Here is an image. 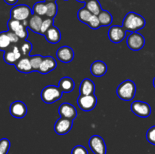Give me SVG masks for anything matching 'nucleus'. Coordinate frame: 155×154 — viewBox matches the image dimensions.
Segmentation results:
<instances>
[{
    "label": "nucleus",
    "instance_id": "1",
    "mask_svg": "<svg viewBox=\"0 0 155 154\" xmlns=\"http://www.w3.org/2000/svg\"><path fill=\"white\" fill-rule=\"evenodd\" d=\"M145 24L146 21L145 18L142 15L133 11L127 13L123 21V27L126 31L131 33L141 30L145 27Z\"/></svg>",
    "mask_w": 155,
    "mask_h": 154
},
{
    "label": "nucleus",
    "instance_id": "2",
    "mask_svg": "<svg viewBox=\"0 0 155 154\" xmlns=\"http://www.w3.org/2000/svg\"><path fill=\"white\" fill-rule=\"evenodd\" d=\"M136 92V86L133 81L127 79L118 85L117 88V95L123 101H129L135 98Z\"/></svg>",
    "mask_w": 155,
    "mask_h": 154
},
{
    "label": "nucleus",
    "instance_id": "3",
    "mask_svg": "<svg viewBox=\"0 0 155 154\" xmlns=\"http://www.w3.org/2000/svg\"><path fill=\"white\" fill-rule=\"evenodd\" d=\"M7 26L9 31L15 33L20 39L25 41L28 37V31L27 29V27H28V20L21 22L18 20L10 18L7 23Z\"/></svg>",
    "mask_w": 155,
    "mask_h": 154
},
{
    "label": "nucleus",
    "instance_id": "4",
    "mask_svg": "<svg viewBox=\"0 0 155 154\" xmlns=\"http://www.w3.org/2000/svg\"><path fill=\"white\" fill-rule=\"evenodd\" d=\"M63 92L58 86H45L41 91V98L45 104H53L62 98Z\"/></svg>",
    "mask_w": 155,
    "mask_h": 154
},
{
    "label": "nucleus",
    "instance_id": "5",
    "mask_svg": "<svg viewBox=\"0 0 155 154\" xmlns=\"http://www.w3.org/2000/svg\"><path fill=\"white\" fill-rule=\"evenodd\" d=\"M33 14V11L27 5H18L12 8L10 11L11 18L23 21H27Z\"/></svg>",
    "mask_w": 155,
    "mask_h": 154
},
{
    "label": "nucleus",
    "instance_id": "6",
    "mask_svg": "<svg viewBox=\"0 0 155 154\" xmlns=\"http://www.w3.org/2000/svg\"><path fill=\"white\" fill-rule=\"evenodd\" d=\"M130 109L135 115L142 118L148 117L151 113V106L144 101H133L130 106Z\"/></svg>",
    "mask_w": 155,
    "mask_h": 154
},
{
    "label": "nucleus",
    "instance_id": "7",
    "mask_svg": "<svg viewBox=\"0 0 155 154\" xmlns=\"http://www.w3.org/2000/svg\"><path fill=\"white\" fill-rule=\"evenodd\" d=\"M127 46L133 51H139L145 46V39L138 32L131 33L127 39Z\"/></svg>",
    "mask_w": 155,
    "mask_h": 154
},
{
    "label": "nucleus",
    "instance_id": "8",
    "mask_svg": "<svg viewBox=\"0 0 155 154\" xmlns=\"http://www.w3.org/2000/svg\"><path fill=\"white\" fill-rule=\"evenodd\" d=\"M77 104L83 111H91L97 105V98L95 94L89 95H80L77 98Z\"/></svg>",
    "mask_w": 155,
    "mask_h": 154
},
{
    "label": "nucleus",
    "instance_id": "9",
    "mask_svg": "<svg viewBox=\"0 0 155 154\" xmlns=\"http://www.w3.org/2000/svg\"><path fill=\"white\" fill-rule=\"evenodd\" d=\"M89 146L94 154H106L107 147L104 139L99 135H93L89 138Z\"/></svg>",
    "mask_w": 155,
    "mask_h": 154
},
{
    "label": "nucleus",
    "instance_id": "10",
    "mask_svg": "<svg viewBox=\"0 0 155 154\" xmlns=\"http://www.w3.org/2000/svg\"><path fill=\"white\" fill-rule=\"evenodd\" d=\"M4 52L3 59L5 62L9 65H15L22 57L20 48L16 45L10 47Z\"/></svg>",
    "mask_w": 155,
    "mask_h": 154
},
{
    "label": "nucleus",
    "instance_id": "11",
    "mask_svg": "<svg viewBox=\"0 0 155 154\" xmlns=\"http://www.w3.org/2000/svg\"><path fill=\"white\" fill-rule=\"evenodd\" d=\"M126 30L123 26L114 25L110 27L108 30V38L113 43H120L126 37Z\"/></svg>",
    "mask_w": 155,
    "mask_h": 154
},
{
    "label": "nucleus",
    "instance_id": "12",
    "mask_svg": "<svg viewBox=\"0 0 155 154\" xmlns=\"http://www.w3.org/2000/svg\"><path fill=\"white\" fill-rule=\"evenodd\" d=\"M9 111L13 117L17 119H22L27 115V107L22 101H16L10 105Z\"/></svg>",
    "mask_w": 155,
    "mask_h": 154
},
{
    "label": "nucleus",
    "instance_id": "13",
    "mask_svg": "<svg viewBox=\"0 0 155 154\" xmlns=\"http://www.w3.org/2000/svg\"><path fill=\"white\" fill-rule=\"evenodd\" d=\"M72 127L73 120L61 117L54 124V131L59 135H64L71 131Z\"/></svg>",
    "mask_w": 155,
    "mask_h": 154
},
{
    "label": "nucleus",
    "instance_id": "14",
    "mask_svg": "<svg viewBox=\"0 0 155 154\" xmlns=\"http://www.w3.org/2000/svg\"><path fill=\"white\" fill-rule=\"evenodd\" d=\"M58 114L61 117L66 118V119L74 120L77 116V109L74 105L69 103H63L61 104L58 108Z\"/></svg>",
    "mask_w": 155,
    "mask_h": 154
},
{
    "label": "nucleus",
    "instance_id": "15",
    "mask_svg": "<svg viewBox=\"0 0 155 154\" xmlns=\"http://www.w3.org/2000/svg\"><path fill=\"white\" fill-rule=\"evenodd\" d=\"M56 56L57 58L62 63H70L74 58V51L71 47L64 45L57 50Z\"/></svg>",
    "mask_w": 155,
    "mask_h": 154
},
{
    "label": "nucleus",
    "instance_id": "16",
    "mask_svg": "<svg viewBox=\"0 0 155 154\" xmlns=\"http://www.w3.org/2000/svg\"><path fill=\"white\" fill-rule=\"evenodd\" d=\"M56 66H57V62L55 59H54V57L51 56H46L44 57L38 72L42 74H47L54 70Z\"/></svg>",
    "mask_w": 155,
    "mask_h": 154
},
{
    "label": "nucleus",
    "instance_id": "17",
    "mask_svg": "<svg viewBox=\"0 0 155 154\" xmlns=\"http://www.w3.org/2000/svg\"><path fill=\"white\" fill-rule=\"evenodd\" d=\"M44 36L46 39L47 42L51 44H57L61 39V33L60 30L55 26H51L46 33H45Z\"/></svg>",
    "mask_w": 155,
    "mask_h": 154
},
{
    "label": "nucleus",
    "instance_id": "18",
    "mask_svg": "<svg viewBox=\"0 0 155 154\" xmlns=\"http://www.w3.org/2000/svg\"><path fill=\"white\" fill-rule=\"evenodd\" d=\"M107 66L104 62L101 60H95L90 66V72L94 76L101 77L107 72Z\"/></svg>",
    "mask_w": 155,
    "mask_h": 154
},
{
    "label": "nucleus",
    "instance_id": "19",
    "mask_svg": "<svg viewBox=\"0 0 155 154\" xmlns=\"http://www.w3.org/2000/svg\"><path fill=\"white\" fill-rule=\"evenodd\" d=\"M15 68L19 72L23 73H30L33 72V68H32L31 63H30V57H23L17 62L15 64Z\"/></svg>",
    "mask_w": 155,
    "mask_h": 154
},
{
    "label": "nucleus",
    "instance_id": "20",
    "mask_svg": "<svg viewBox=\"0 0 155 154\" xmlns=\"http://www.w3.org/2000/svg\"><path fill=\"white\" fill-rule=\"evenodd\" d=\"M95 85L93 81L89 79H84L80 83V95H89L95 93Z\"/></svg>",
    "mask_w": 155,
    "mask_h": 154
},
{
    "label": "nucleus",
    "instance_id": "21",
    "mask_svg": "<svg viewBox=\"0 0 155 154\" xmlns=\"http://www.w3.org/2000/svg\"><path fill=\"white\" fill-rule=\"evenodd\" d=\"M42 22H43V20L42 19V17L33 14L28 19V27L33 33L39 34Z\"/></svg>",
    "mask_w": 155,
    "mask_h": 154
},
{
    "label": "nucleus",
    "instance_id": "22",
    "mask_svg": "<svg viewBox=\"0 0 155 154\" xmlns=\"http://www.w3.org/2000/svg\"><path fill=\"white\" fill-rule=\"evenodd\" d=\"M58 87L60 88L62 92L64 93H70L75 88V82L74 79L68 76L62 77L58 83Z\"/></svg>",
    "mask_w": 155,
    "mask_h": 154
},
{
    "label": "nucleus",
    "instance_id": "23",
    "mask_svg": "<svg viewBox=\"0 0 155 154\" xmlns=\"http://www.w3.org/2000/svg\"><path fill=\"white\" fill-rule=\"evenodd\" d=\"M85 7L95 15H98L100 12L102 11L101 6L98 0H87L85 3Z\"/></svg>",
    "mask_w": 155,
    "mask_h": 154
},
{
    "label": "nucleus",
    "instance_id": "24",
    "mask_svg": "<svg viewBox=\"0 0 155 154\" xmlns=\"http://www.w3.org/2000/svg\"><path fill=\"white\" fill-rule=\"evenodd\" d=\"M98 17L100 23H101V25L103 27H107V26L110 25L112 21H113V17L108 11L102 9V11L98 15Z\"/></svg>",
    "mask_w": 155,
    "mask_h": 154
},
{
    "label": "nucleus",
    "instance_id": "25",
    "mask_svg": "<svg viewBox=\"0 0 155 154\" xmlns=\"http://www.w3.org/2000/svg\"><path fill=\"white\" fill-rule=\"evenodd\" d=\"M12 44L7 31L1 32L0 33V51H5L10 48Z\"/></svg>",
    "mask_w": 155,
    "mask_h": 154
},
{
    "label": "nucleus",
    "instance_id": "26",
    "mask_svg": "<svg viewBox=\"0 0 155 154\" xmlns=\"http://www.w3.org/2000/svg\"><path fill=\"white\" fill-rule=\"evenodd\" d=\"M33 14L39 15V16H44L46 14L47 12V5L45 2H38L35 3L33 5Z\"/></svg>",
    "mask_w": 155,
    "mask_h": 154
},
{
    "label": "nucleus",
    "instance_id": "27",
    "mask_svg": "<svg viewBox=\"0 0 155 154\" xmlns=\"http://www.w3.org/2000/svg\"><path fill=\"white\" fill-rule=\"evenodd\" d=\"M92 16V14L86 7L81 8L77 12V18H78L79 21L83 24H87Z\"/></svg>",
    "mask_w": 155,
    "mask_h": 154
},
{
    "label": "nucleus",
    "instance_id": "28",
    "mask_svg": "<svg viewBox=\"0 0 155 154\" xmlns=\"http://www.w3.org/2000/svg\"><path fill=\"white\" fill-rule=\"evenodd\" d=\"M29 57H30V63H31L33 70L35 71V72H38L44 57L39 55V54H36V55L30 56Z\"/></svg>",
    "mask_w": 155,
    "mask_h": 154
},
{
    "label": "nucleus",
    "instance_id": "29",
    "mask_svg": "<svg viewBox=\"0 0 155 154\" xmlns=\"http://www.w3.org/2000/svg\"><path fill=\"white\" fill-rule=\"evenodd\" d=\"M47 5V12L45 16L47 18H53L54 19L58 13V5L56 2H46Z\"/></svg>",
    "mask_w": 155,
    "mask_h": 154
},
{
    "label": "nucleus",
    "instance_id": "30",
    "mask_svg": "<svg viewBox=\"0 0 155 154\" xmlns=\"http://www.w3.org/2000/svg\"><path fill=\"white\" fill-rule=\"evenodd\" d=\"M53 25H54V19H53V18H47L46 19L43 20V22H42V27H41L40 33H39V34L44 36L45 33L47 32V30H48V29Z\"/></svg>",
    "mask_w": 155,
    "mask_h": 154
},
{
    "label": "nucleus",
    "instance_id": "31",
    "mask_svg": "<svg viewBox=\"0 0 155 154\" xmlns=\"http://www.w3.org/2000/svg\"><path fill=\"white\" fill-rule=\"evenodd\" d=\"M10 140L7 138H2L0 140V154H8L10 149Z\"/></svg>",
    "mask_w": 155,
    "mask_h": 154
},
{
    "label": "nucleus",
    "instance_id": "32",
    "mask_svg": "<svg viewBox=\"0 0 155 154\" xmlns=\"http://www.w3.org/2000/svg\"><path fill=\"white\" fill-rule=\"evenodd\" d=\"M32 49H33V45H32L31 42H28V41H24V43L20 47L22 56H25V57L30 54V53L32 51Z\"/></svg>",
    "mask_w": 155,
    "mask_h": 154
},
{
    "label": "nucleus",
    "instance_id": "33",
    "mask_svg": "<svg viewBox=\"0 0 155 154\" xmlns=\"http://www.w3.org/2000/svg\"><path fill=\"white\" fill-rule=\"evenodd\" d=\"M87 25L90 27L92 30H97V29L99 28L100 27H101V23H100L99 19H98V15L92 14V18H90L89 21L88 22Z\"/></svg>",
    "mask_w": 155,
    "mask_h": 154
},
{
    "label": "nucleus",
    "instance_id": "34",
    "mask_svg": "<svg viewBox=\"0 0 155 154\" xmlns=\"http://www.w3.org/2000/svg\"><path fill=\"white\" fill-rule=\"evenodd\" d=\"M146 138L148 141L155 146V125L151 127L146 133Z\"/></svg>",
    "mask_w": 155,
    "mask_h": 154
},
{
    "label": "nucleus",
    "instance_id": "35",
    "mask_svg": "<svg viewBox=\"0 0 155 154\" xmlns=\"http://www.w3.org/2000/svg\"><path fill=\"white\" fill-rule=\"evenodd\" d=\"M71 154H89V152L85 146L82 145H77L73 148Z\"/></svg>",
    "mask_w": 155,
    "mask_h": 154
},
{
    "label": "nucleus",
    "instance_id": "36",
    "mask_svg": "<svg viewBox=\"0 0 155 154\" xmlns=\"http://www.w3.org/2000/svg\"><path fill=\"white\" fill-rule=\"evenodd\" d=\"M7 33H8V36H9V38H10L11 42H12V44H16L19 42V40H20L19 37H18V36H17L15 33H13V32H12V31H9V30H8Z\"/></svg>",
    "mask_w": 155,
    "mask_h": 154
},
{
    "label": "nucleus",
    "instance_id": "37",
    "mask_svg": "<svg viewBox=\"0 0 155 154\" xmlns=\"http://www.w3.org/2000/svg\"><path fill=\"white\" fill-rule=\"evenodd\" d=\"M4 1L6 4L9 5H14L18 2V0H4Z\"/></svg>",
    "mask_w": 155,
    "mask_h": 154
},
{
    "label": "nucleus",
    "instance_id": "38",
    "mask_svg": "<svg viewBox=\"0 0 155 154\" xmlns=\"http://www.w3.org/2000/svg\"><path fill=\"white\" fill-rule=\"evenodd\" d=\"M45 2H56L57 0H44Z\"/></svg>",
    "mask_w": 155,
    "mask_h": 154
},
{
    "label": "nucleus",
    "instance_id": "39",
    "mask_svg": "<svg viewBox=\"0 0 155 154\" xmlns=\"http://www.w3.org/2000/svg\"><path fill=\"white\" fill-rule=\"evenodd\" d=\"M77 1H78L79 2H82V3H86V2L87 1V0H77Z\"/></svg>",
    "mask_w": 155,
    "mask_h": 154
},
{
    "label": "nucleus",
    "instance_id": "40",
    "mask_svg": "<svg viewBox=\"0 0 155 154\" xmlns=\"http://www.w3.org/2000/svg\"><path fill=\"white\" fill-rule=\"evenodd\" d=\"M153 85H154V87L155 88V77H154V80H153Z\"/></svg>",
    "mask_w": 155,
    "mask_h": 154
},
{
    "label": "nucleus",
    "instance_id": "41",
    "mask_svg": "<svg viewBox=\"0 0 155 154\" xmlns=\"http://www.w3.org/2000/svg\"><path fill=\"white\" fill-rule=\"evenodd\" d=\"M65 1H68V0H65Z\"/></svg>",
    "mask_w": 155,
    "mask_h": 154
}]
</instances>
